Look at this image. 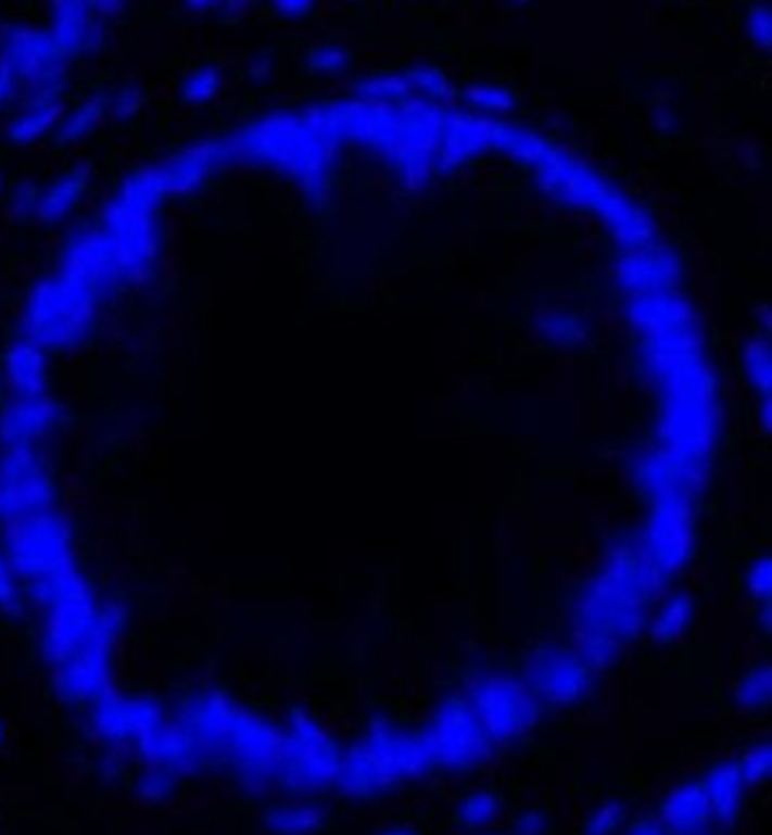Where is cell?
<instances>
[{"label":"cell","instance_id":"cell-1","mask_svg":"<svg viewBox=\"0 0 772 835\" xmlns=\"http://www.w3.org/2000/svg\"><path fill=\"white\" fill-rule=\"evenodd\" d=\"M738 796V782L733 776V770H723L717 782H713V804H731Z\"/></svg>","mask_w":772,"mask_h":835},{"label":"cell","instance_id":"cell-2","mask_svg":"<svg viewBox=\"0 0 772 835\" xmlns=\"http://www.w3.org/2000/svg\"><path fill=\"white\" fill-rule=\"evenodd\" d=\"M493 809H495L493 799H485L483 794H479V796H471V799L466 801L464 813H466V819H469V823H483L493 813Z\"/></svg>","mask_w":772,"mask_h":835}]
</instances>
